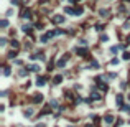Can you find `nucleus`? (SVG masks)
<instances>
[{
	"label": "nucleus",
	"mask_w": 130,
	"mask_h": 127,
	"mask_svg": "<svg viewBox=\"0 0 130 127\" xmlns=\"http://www.w3.org/2000/svg\"><path fill=\"white\" fill-rule=\"evenodd\" d=\"M64 20H66V18H64L63 15H54L53 17V23H63Z\"/></svg>",
	"instance_id": "1"
},
{
	"label": "nucleus",
	"mask_w": 130,
	"mask_h": 127,
	"mask_svg": "<svg viewBox=\"0 0 130 127\" xmlns=\"http://www.w3.org/2000/svg\"><path fill=\"white\" fill-rule=\"evenodd\" d=\"M22 18H26V20H30V18H32V12H30V10H22Z\"/></svg>",
	"instance_id": "2"
},
{
	"label": "nucleus",
	"mask_w": 130,
	"mask_h": 127,
	"mask_svg": "<svg viewBox=\"0 0 130 127\" xmlns=\"http://www.w3.org/2000/svg\"><path fill=\"white\" fill-rule=\"evenodd\" d=\"M76 53H78L79 56H86V55H87V50H86V48H78V50H76Z\"/></svg>",
	"instance_id": "3"
},
{
	"label": "nucleus",
	"mask_w": 130,
	"mask_h": 127,
	"mask_svg": "<svg viewBox=\"0 0 130 127\" xmlns=\"http://www.w3.org/2000/svg\"><path fill=\"white\" fill-rule=\"evenodd\" d=\"M104 120H106V124H112V122H114V115H112V114H107L106 117H104Z\"/></svg>",
	"instance_id": "4"
},
{
	"label": "nucleus",
	"mask_w": 130,
	"mask_h": 127,
	"mask_svg": "<svg viewBox=\"0 0 130 127\" xmlns=\"http://www.w3.org/2000/svg\"><path fill=\"white\" fill-rule=\"evenodd\" d=\"M44 81H46V78H43V76H38V79H36V84H38V86H43Z\"/></svg>",
	"instance_id": "5"
},
{
	"label": "nucleus",
	"mask_w": 130,
	"mask_h": 127,
	"mask_svg": "<svg viewBox=\"0 0 130 127\" xmlns=\"http://www.w3.org/2000/svg\"><path fill=\"white\" fill-rule=\"evenodd\" d=\"M43 101V94H35V97H33V102H41Z\"/></svg>",
	"instance_id": "6"
},
{
	"label": "nucleus",
	"mask_w": 130,
	"mask_h": 127,
	"mask_svg": "<svg viewBox=\"0 0 130 127\" xmlns=\"http://www.w3.org/2000/svg\"><path fill=\"white\" fill-rule=\"evenodd\" d=\"M66 60H68L66 56H64L63 60H59V61H58V66H59V68H64V64H66Z\"/></svg>",
	"instance_id": "7"
},
{
	"label": "nucleus",
	"mask_w": 130,
	"mask_h": 127,
	"mask_svg": "<svg viewBox=\"0 0 130 127\" xmlns=\"http://www.w3.org/2000/svg\"><path fill=\"white\" fill-rule=\"evenodd\" d=\"M91 97H92V99H100V96H99L97 91H92L91 92Z\"/></svg>",
	"instance_id": "8"
},
{
	"label": "nucleus",
	"mask_w": 130,
	"mask_h": 127,
	"mask_svg": "<svg viewBox=\"0 0 130 127\" xmlns=\"http://www.w3.org/2000/svg\"><path fill=\"white\" fill-rule=\"evenodd\" d=\"M61 81H63V76H61V74L54 76V84H59V83H61Z\"/></svg>",
	"instance_id": "9"
},
{
	"label": "nucleus",
	"mask_w": 130,
	"mask_h": 127,
	"mask_svg": "<svg viewBox=\"0 0 130 127\" xmlns=\"http://www.w3.org/2000/svg\"><path fill=\"white\" fill-rule=\"evenodd\" d=\"M30 71H33V73L40 71V66H38V64H33V66H30Z\"/></svg>",
	"instance_id": "10"
},
{
	"label": "nucleus",
	"mask_w": 130,
	"mask_h": 127,
	"mask_svg": "<svg viewBox=\"0 0 130 127\" xmlns=\"http://www.w3.org/2000/svg\"><path fill=\"white\" fill-rule=\"evenodd\" d=\"M117 104H118V106H122V104H124V97H122L120 94L117 96Z\"/></svg>",
	"instance_id": "11"
},
{
	"label": "nucleus",
	"mask_w": 130,
	"mask_h": 127,
	"mask_svg": "<svg viewBox=\"0 0 130 127\" xmlns=\"http://www.w3.org/2000/svg\"><path fill=\"white\" fill-rule=\"evenodd\" d=\"M99 13H100V17H109V10H104V8Z\"/></svg>",
	"instance_id": "12"
},
{
	"label": "nucleus",
	"mask_w": 130,
	"mask_h": 127,
	"mask_svg": "<svg viewBox=\"0 0 130 127\" xmlns=\"http://www.w3.org/2000/svg\"><path fill=\"white\" fill-rule=\"evenodd\" d=\"M23 32L25 33H30V32H32V27H26V25H25V27H23Z\"/></svg>",
	"instance_id": "13"
},
{
	"label": "nucleus",
	"mask_w": 130,
	"mask_h": 127,
	"mask_svg": "<svg viewBox=\"0 0 130 127\" xmlns=\"http://www.w3.org/2000/svg\"><path fill=\"white\" fill-rule=\"evenodd\" d=\"M12 46L16 50V48H18V41H16V40H12Z\"/></svg>",
	"instance_id": "14"
},
{
	"label": "nucleus",
	"mask_w": 130,
	"mask_h": 127,
	"mask_svg": "<svg viewBox=\"0 0 130 127\" xmlns=\"http://www.w3.org/2000/svg\"><path fill=\"white\" fill-rule=\"evenodd\" d=\"M81 13H82V8L78 7V8H76V15H81Z\"/></svg>",
	"instance_id": "15"
},
{
	"label": "nucleus",
	"mask_w": 130,
	"mask_h": 127,
	"mask_svg": "<svg viewBox=\"0 0 130 127\" xmlns=\"http://www.w3.org/2000/svg\"><path fill=\"white\" fill-rule=\"evenodd\" d=\"M15 56H16V53H15V51H12V53H10V55H8V58H10V60H13Z\"/></svg>",
	"instance_id": "16"
},
{
	"label": "nucleus",
	"mask_w": 130,
	"mask_h": 127,
	"mask_svg": "<svg viewBox=\"0 0 130 127\" xmlns=\"http://www.w3.org/2000/svg\"><path fill=\"white\" fill-rule=\"evenodd\" d=\"M5 76H10V68H5V71H4Z\"/></svg>",
	"instance_id": "17"
},
{
	"label": "nucleus",
	"mask_w": 130,
	"mask_h": 127,
	"mask_svg": "<svg viewBox=\"0 0 130 127\" xmlns=\"http://www.w3.org/2000/svg\"><path fill=\"white\" fill-rule=\"evenodd\" d=\"M0 25H2V28H5V27L8 25V22H7V20H2V23H0Z\"/></svg>",
	"instance_id": "18"
},
{
	"label": "nucleus",
	"mask_w": 130,
	"mask_h": 127,
	"mask_svg": "<svg viewBox=\"0 0 130 127\" xmlns=\"http://www.w3.org/2000/svg\"><path fill=\"white\" fill-rule=\"evenodd\" d=\"M51 107H58V101L53 99V101H51Z\"/></svg>",
	"instance_id": "19"
},
{
	"label": "nucleus",
	"mask_w": 130,
	"mask_h": 127,
	"mask_svg": "<svg viewBox=\"0 0 130 127\" xmlns=\"http://www.w3.org/2000/svg\"><path fill=\"white\" fill-rule=\"evenodd\" d=\"M100 40H102V41H107V40H109V36H107V35H102V36H100Z\"/></svg>",
	"instance_id": "20"
},
{
	"label": "nucleus",
	"mask_w": 130,
	"mask_h": 127,
	"mask_svg": "<svg viewBox=\"0 0 130 127\" xmlns=\"http://www.w3.org/2000/svg\"><path fill=\"white\" fill-rule=\"evenodd\" d=\"M32 114H33V109H28V111H26V117H30Z\"/></svg>",
	"instance_id": "21"
},
{
	"label": "nucleus",
	"mask_w": 130,
	"mask_h": 127,
	"mask_svg": "<svg viewBox=\"0 0 130 127\" xmlns=\"http://www.w3.org/2000/svg\"><path fill=\"white\" fill-rule=\"evenodd\" d=\"M92 66L97 68V66H99V63H97V61H92V63H91V68H92Z\"/></svg>",
	"instance_id": "22"
},
{
	"label": "nucleus",
	"mask_w": 130,
	"mask_h": 127,
	"mask_svg": "<svg viewBox=\"0 0 130 127\" xmlns=\"http://www.w3.org/2000/svg\"><path fill=\"white\" fill-rule=\"evenodd\" d=\"M110 63H112V64H117V63H118V58H114V60H112Z\"/></svg>",
	"instance_id": "23"
},
{
	"label": "nucleus",
	"mask_w": 130,
	"mask_h": 127,
	"mask_svg": "<svg viewBox=\"0 0 130 127\" xmlns=\"http://www.w3.org/2000/svg\"><path fill=\"white\" fill-rule=\"evenodd\" d=\"M127 41H128V43H130V36H128V38H127Z\"/></svg>",
	"instance_id": "24"
},
{
	"label": "nucleus",
	"mask_w": 130,
	"mask_h": 127,
	"mask_svg": "<svg viewBox=\"0 0 130 127\" xmlns=\"http://www.w3.org/2000/svg\"><path fill=\"white\" fill-rule=\"evenodd\" d=\"M127 2H130V0H127Z\"/></svg>",
	"instance_id": "25"
},
{
	"label": "nucleus",
	"mask_w": 130,
	"mask_h": 127,
	"mask_svg": "<svg viewBox=\"0 0 130 127\" xmlns=\"http://www.w3.org/2000/svg\"><path fill=\"white\" fill-rule=\"evenodd\" d=\"M128 124H130V120H128Z\"/></svg>",
	"instance_id": "26"
}]
</instances>
